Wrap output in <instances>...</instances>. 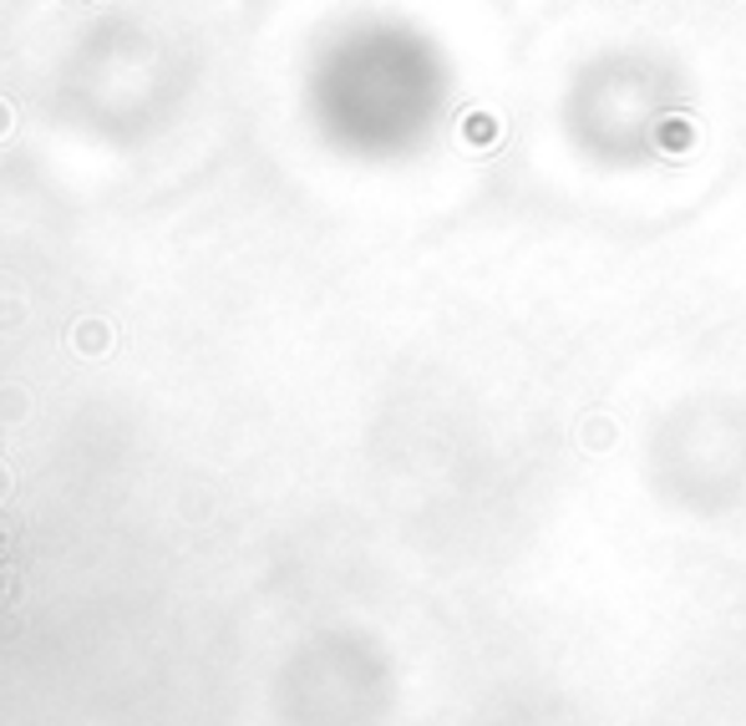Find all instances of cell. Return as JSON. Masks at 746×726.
<instances>
[{
	"label": "cell",
	"instance_id": "1",
	"mask_svg": "<svg viewBox=\"0 0 746 726\" xmlns=\"http://www.w3.org/2000/svg\"><path fill=\"white\" fill-rule=\"evenodd\" d=\"M72 346L82 356H103V351H112V326H107V320H82V326L72 330Z\"/></svg>",
	"mask_w": 746,
	"mask_h": 726
},
{
	"label": "cell",
	"instance_id": "2",
	"mask_svg": "<svg viewBox=\"0 0 746 726\" xmlns=\"http://www.w3.org/2000/svg\"><path fill=\"white\" fill-rule=\"evenodd\" d=\"M5 133H11V107L0 102V137H5Z\"/></svg>",
	"mask_w": 746,
	"mask_h": 726
},
{
	"label": "cell",
	"instance_id": "3",
	"mask_svg": "<svg viewBox=\"0 0 746 726\" xmlns=\"http://www.w3.org/2000/svg\"><path fill=\"white\" fill-rule=\"evenodd\" d=\"M5 493H11V473H5V468H0V498H5Z\"/></svg>",
	"mask_w": 746,
	"mask_h": 726
},
{
	"label": "cell",
	"instance_id": "4",
	"mask_svg": "<svg viewBox=\"0 0 746 726\" xmlns=\"http://www.w3.org/2000/svg\"><path fill=\"white\" fill-rule=\"evenodd\" d=\"M11 590H15L11 579H0V600H11Z\"/></svg>",
	"mask_w": 746,
	"mask_h": 726
}]
</instances>
